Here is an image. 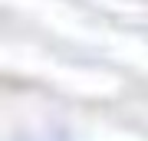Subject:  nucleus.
Segmentation results:
<instances>
[{"mask_svg": "<svg viewBox=\"0 0 148 141\" xmlns=\"http://www.w3.org/2000/svg\"><path fill=\"white\" fill-rule=\"evenodd\" d=\"M3 141H148V131L53 92L7 89Z\"/></svg>", "mask_w": 148, "mask_h": 141, "instance_id": "obj_1", "label": "nucleus"}]
</instances>
